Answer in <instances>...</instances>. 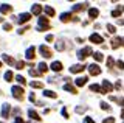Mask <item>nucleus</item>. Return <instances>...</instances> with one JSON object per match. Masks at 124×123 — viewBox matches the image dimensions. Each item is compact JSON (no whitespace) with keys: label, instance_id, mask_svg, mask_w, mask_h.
Returning <instances> with one entry per match:
<instances>
[{"label":"nucleus","instance_id":"79ce46f5","mask_svg":"<svg viewBox=\"0 0 124 123\" xmlns=\"http://www.w3.org/2000/svg\"><path fill=\"white\" fill-rule=\"evenodd\" d=\"M115 87H116V89H119V87H121V81H116L115 83Z\"/></svg>","mask_w":124,"mask_h":123},{"label":"nucleus","instance_id":"ddd939ff","mask_svg":"<svg viewBox=\"0 0 124 123\" xmlns=\"http://www.w3.org/2000/svg\"><path fill=\"white\" fill-rule=\"evenodd\" d=\"M9 111H11V106H9V105H3V107H2V117H3V118H8Z\"/></svg>","mask_w":124,"mask_h":123},{"label":"nucleus","instance_id":"b1692460","mask_svg":"<svg viewBox=\"0 0 124 123\" xmlns=\"http://www.w3.org/2000/svg\"><path fill=\"white\" fill-rule=\"evenodd\" d=\"M30 86H31V87H34V89H40L44 84H42L40 81H31V83H30Z\"/></svg>","mask_w":124,"mask_h":123},{"label":"nucleus","instance_id":"9d476101","mask_svg":"<svg viewBox=\"0 0 124 123\" xmlns=\"http://www.w3.org/2000/svg\"><path fill=\"white\" fill-rule=\"evenodd\" d=\"M30 19H31V14H28V13H22L20 16H19L17 20H19V24H25V22H28Z\"/></svg>","mask_w":124,"mask_h":123},{"label":"nucleus","instance_id":"6e6552de","mask_svg":"<svg viewBox=\"0 0 124 123\" xmlns=\"http://www.w3.org/2000/svg\"><path fill=\"white\" fill-rule=\"evenodd\" d=\"M88 72H90V75H99L101 73V69H99V66L98 64H92V66H88Z\"/></svg>","mask_w":124,"mask_h":123},{"label":"nucleus","instance_id":"4468645a","mask_svg":"<svg viewBox=\"0 0 124 123\" xmlns=\"http://www.w3.org/2000/svg\"><path fill=\"white\" fill-rule=\"evenodd\" d=\"M87 76H79V78L76 79V86L78 87H82V86H85V84H87Z\"/></svg>","mask_w":124,"mask_h":123},{"label":"nucleus","instance_id":"f257e3e1","mask_svg":"<svg viewBox=\"0 0 124 123\" xmlns=\"http://www.w3.org/2000/svg\"><path fill=\"white\" fill-rule=\"evenodd\" d=\"M11 92H13V95H14L16 100H22V98H23V87H20V86H14L13 89H11Z\"/></svg>","mask_w":124,"mask_h":123},{"label":"nucleus","instance_id":"ea45409f","mask_svg":"<svg viewBox=\"0 0 124 123\" xmlns=\"http://www.w3.org/2000/svg\"><path fill=\"white\" fill-rule=\"evenodd\" d=\"M85 123H96L95 120H92L90 117H85Z\"/></svg>","mask_w":124,"mask_h":123},{"label":"nucleus","instance_id":"37998d69","mask_svg":"<svg viewBox=\"0 0 124 123\" xmlns=\"http://www.w3.org/2000/svg\"><path fill=\"white\" fill-rule=\"evenodd\" d=\"M30 100H31V101H34V100H36V95H34V94H30Z\"/></svg>","mask_w":124,"mask_h":123},{"label":"nucleus","instance_id":"6ab92c4d","mask_svg":"<svg viewBox=\"0 0 124 123\" xmlns=\"http://www.w3.org/2000/svg\"><path fill=\"white\" fill-rule=\"evenodd\" d=\"M71 19H73L71 13H64V14H61V20H62V22H70Z\"/></svg>","mask_w":124,"mask_h":123},{"label":"nucleus","instance_id":"dca6fc26","mask_svg":"<svg viewBox=\"0 0 124 123\" xmlns=\"http://www.w3.org/2000/svg\"><path fill=\"white\" fill-rule=\"evenodd\" d=\"M119 45H123V37H115L112 41V48H118Z\"/></svg>","mask_w":124,"mask_h":123},{"label":"nucleus","instance_id":"7ed1b4c3","mask_svg":"<svg viewBox=\"0 0 124 123\" xmlns=\"http://www.w3.org/2000/svg\"><path fill=\"white\" fill-rule=\"evenodd\" d=\"M39 52H40V55L44 58H51L53 56V52L46 47V45H40V47H39Z\"/></svg>","mask_w":124,"mask_h":123},{"label":"nucleus","instance_id":"aec40b11","mask_svg":"<svg viewBox=\"0 0 124 123\" xmlns=\"http://www.w3.org/2000/svg\"><path fill=\"white\" fill-rule=\"evenodd\" d=\"M123 11H124V6H118L116 9H113V11H112V16H113V17H119V16H121V13H123Z\"/></svg>","mask_w":124,"mask_h":123},{"label":"nucleus","instance_id":"bb28decb","mask_svg":"<svg viewBox=\"0 0 124 123\" xmlns=\"http://www.w3.org/2000/svg\"><path fill=\"white\" fill-rule=\"evenodd\" d=\"M90 90L92 92H98V94H102V90H101V87L98 86V84H92V86H90Z\"/></svg>","mask_w":124,"mask_h":123},{"label":"nucleus","instance_id":"c9c22d12","mask_svg":"<svg viewBox=\"0 0 124 123\" xmlns=\"http://www.w3.org/2000/svg\"><path fill=\"white\" fill-rule=\"evenodd\" d=\"M116 66H118L119 70H123V69H124V62H123V61H118V62H116Z\"/></svg>","mask_w":124,"mask_h":123},{"label":"nucleus","instance_id":"4c0bfd02","mask_svg":"<svg viewBox=\"0 0 124 123\" xmlns=\"http://www.w3.org/2000/svg\"><path fill=\"white\" fill-rule=\"evenodd\" d=\"M62 117H64V118H68V112H67V109H65V107L62 109Z\"/></svg>","mask_w":124,"mask_h":123},{"label":"nucleus","instance_id":"393cba45","mask_svg":"<svg viewBox=\"0 0 124 123\" xmlns=\"http://www.w3.org/2000/svg\"><path fill=\"white\" fill-rule=\"evenodd\" d=\"M92 55H93V58H95V59H96V61H98V62H99V61H102V59H104V56H102V53H101V52H96V53H92Z\"/></svg>","mask_w":124,"mask_h":123},{"label":"nucleus","instance_id":"58836bf2","mask_svg":"<svg viewBox=\"0 0 124 123\" xmlns=\"http://www.w3.org/2000/svg\"><path fill=\"white\" fill-rule=\"evenodd\" d=\"M16 66H17L16 69H23V66H25V62H22V61H20V62H17Z\"/></svg>","mask_w":124,"mask_h":123},{"label":"nucleus","instance_id":"39448f33","mask_svg":"<svg viewBox=\"0 0 124 123\" xmlns=\"http://www.w3.org/2000/svg\"><path fill=\"white\" fill-rule=\"evenodd\" d=\"M87 69V66H81V64H75V66H71L70 67V73H79V72H82V70H85Z\"/></svg>","mask_w":124,"mask_h":123},{"label":"nucleus","instance_id":"a211bd4d","mask_svg":"<svg viewBox=\"0 0 124 123\" xmlns=\"http://www.w3.org/2000/svg\"><path fill=\"white\" fill-rule=\"evenodd\" d=\"M88 16H90V19H96L99 16V11L96 8H90V9H88Z\"/></svg>","mask_w":124,"mask_h":123},{"label":"nucleus","instance_id":"7c9ffc66","mask_svg":"<svg viewBox=\"0 0 124 123\" xmlns=\"http://www.w3.org/2000/svg\"><path fill=\"white\" fill-rule=\"evenodd\" d=\"M102 123H115V118L113 117H108V118H104Z\"/></svg>","mask_w":124,"mask_h":123},{"label":"nucleus","instance_id":"1a4fd4ad","mask_svg":"<svg viewBox=\"0 0 124 123\" xmlns=\"http://www.w3.org/2000/svg\"><path fill=\"white\" fill-rule=\"evenodd\" d=\"M87 5H88V3H76V5L71 8V11H73V13H79V11H84L85 8H87Z\"/></svg>","mask_w":124,"mask_h":123},{"label":"nucleus","instance_id":"f3484780","mask_svg":"<svg viewBox=\"0 0 124 123\" xmlns=\"http://www.w3.org/2000/svg\"><path fill=\"white\" fill-rule=\"evenodd\" d=\"M28 115H30V118H31V120H40V117H39V114L36 112V111H33V109H30L28 111Z\"/></svg>","mask_w":124,"mask_h":123},{"label":"nucleus","instance_id":"49530a36","mask_svg":"<svg viewBox=\"0 0 124 123\" xmlns=\"http://www.w3.org/2000/svg\"><path fill=\"white\" fill-rule=\"evenodd\" d=\"M123 45H124V37H123Z\"/></svg>","mask_w":124,"mask_h":123},{"label":"nucleus","instance_id":"a18cd8bd","mask_svg":"<svg viewBox=\"0 0 124 123\" xmlns=\"http://www.w3.org/2000/svg\"><path fill=\"white\" fill-rule=\"evenodd\" d=\"M121 118H124V109H123V112H121Z\"/></svg>","mask_w":124,"mask_h":123},{"label":"nucleus","instance_id":"2eb2a0df","mask_svg":"<svg viewBox=\"0 0 124 123\" xmlns=\"http://www.w3.org/2000/svg\"><path fill=\"white\" fill-rule=\"evenodd\" d=\"M0 11H2V14H8L13 11V6L11 5H6V3H3L2 6H0Z\"/></svg>","mask_w":124,"mask_h":123},{"label":"nucleus","instance_id":"20e7f679","mask_svg":"<svg viewBox=\"0 0 124 123\" xmlns=\"http://www.w3.org/2000/svg\"><path fill=\"white\" fill-rule=\"evenodd\" d=\"M101 90H102V94H108V92L113 90V86L110 84V81L104 79V81H102V87H101Z\"/></svg>","mask_w":124,"mask_h":123},{"label":"nucleus","instance_id":"09e8293b","mask_svg":"<svg viewBox=\"0 0 124 123\" xmlns=\"http://www.w3.org/2000/svg\"><path fill=\"white\" fill-rule=\"evenodd\" d=\"M0 123H2V122H0Z\"/></svg>","mask_w":124,"mask_h":123},{"label":"nucleus","instance_id":"2f4dec72","mask_svg":"<svg viewBox=\"0 0 124 123\" xmlns=\"http://www.w3.org/2000/svg\"><path fill=\"white\" fill-rule=\"evenodd\" d=\"M16 79H17V81L20 83V84H25V78H23V76H20V75H17V76H16Z\"/></svg>","mask_w":124,"mask_h":123},{"label":"nucleus","instance_id":"72a5a7b5","mask_svg":"<svg viewBox=\"0 0 124 123\" xmlns=\"http://www.w3.org/2000/svg\"><path fill=\"white\" fill-rule=\"evenodd\" d=\"M11 28H13V25H11V24H5V25H3V30H5V31H9Z\"/></svg>","mask_w":124,"mask_h":123},{"label":"nucleus","instance_id":"a19ab883","mask_svg":"<svg viewBox=\"0 0 124 123\" xmlns=\"http://www.w3.org/2000/svg\"><path fill=\"white\" fill-rule=\"evenodd\" d=\"M54 39V36H53V34H48V36H46V41H48V42H51Z\"/></svg>","mask_w":124,"mask_h":123},{"label":"nucleus","instance_id":"f704fd0d","mask_svg":"<svg viewBox=\"0 0 124 123\" xmlns=\"http://www.w3.org/2000/svg\"><path fill=\"white\" fill-rule=\"evenodd\" d=\"M101 107H102V109H107V111H110V106H108L107 103H104V101L101 103Z\"/></svg>","mask_w":124,"mask_h":123},{"label":"nucleus","instance_id":"e433bc0d","mask_svg":"<svg viewBox=\"0 0 124 123\" xmlns=\"http://www.w3.org/2000/svg\"><path fill=\"white\" fill-rule=\"evenodd\" d=\"M107 66L108 67H113V59H112V58H107Z\"/></svg>","mask_w":124,"mask_h":123},{"label":"nucleus","instance_id":"412c9836","mask_svg":"<svg viewBox=\"0 0 124 123\" xmlns=\"http://www.w3.org/2000/svg\"><path fill=\"white\" fill-rule=\"evenodd\" d=\"M44 97H50V98H56V97H57V94H56V92H53V90H44Z\"/></svg>","mask_w":124,"mask_h":123},{"label":"nucleus","instance_id":"473e14b6","mask_svg":"<svg viewBox=\"0 0 124 123\" xmlns=\"http://www.w3.org/2000/svg\"><path fill=\"white\" fill-rule=\"evenodd\" d=\"M30 75H31V76H39L40 73H39L37 70H34V69H31V70H30Z\"/></svg>","mask_w":124,"mask_h":123},{"label":"nucleus","instance_id":"c85d7f7f","mask_svg":"<svg viewBox=\"0 0 124 123\" xmlns=\"http://www.w3.org/2000/svg\"><path fill=\"white\" fill-rule=\"evenodd\" d=\"M3 59H5L8 64H14V59H13V58H9V56H6V55H3Z\"/></svg>","mask_w":124,"mask_h":123},{"label":"nucleus","instance_id":"c756f323","mask_svg":"<svg viewBox=\"0 0 124 123\" xmlns=\"http://www.w3.org/2000/svg\"><path fill=\"white\" fill-rule=\"evenodd\" d=\"M107 30H108V33H115L116 31V28L112 24H107Z\"/></svg>","mask_w":124,"mask_h":123},{"label":"nucleus","instance_id":"4be33fe9","mask_svg":"<svg viewBox=\"0 0 124 123\" xmlns=\"http://www.w3.org/2000/svg\"><path fill=\"white\" fill-rule=\"evenodd\" d=\"M64 89H65V90H68V92H71V94H78V89H76V87H73L71 84H65Z\"/></svg>","mask_w":124,"mask_h":123},{"label":"nucleus","instance_id":"423d86ee","mask_svg":"<svg viewBox=\"0 0 124 123\" xmlns=\"http://www.w3.org/2000/svg\"><path fill=\"white\" fill-rule=\"evenodd\" d=\"M42 9H44V6H42L40 3H34V5L31 6V14H34V16H39Z\"/></svg>","mask_w":124,"mask_h":123},{"label":"nucleus","instance_id":"f03ea898","mask_svg":"<svg viewBox=\"0 0 124 123\" xmlns=\"http://www.w3.org/2000/svg\"><path fill=\"white\" fill-rule=\"evenodd\" d=\"M92 55V48L90 47H85V48H82V50H79L78 52V58H79L81 61H84L87 56H90Z\"/></svg>","mask_w":124,"mask_h":123},{"label":"nucleus","instance_id":"de8ad7c7","mask_svg":"<svg viewBox=\"0 0 124 123\" xmlns=\"http://www.w3.org/2000/svg\"><path fill=\"white\" fill-rule=\"evenodd\" d=\"M0 67H2V62H0Z\"/></svg>","mask_w":124,"mask_h":123},{"label":"nucleus","instance_id":"c03bdc74","mask_svg":"<svg viewBox=\"0 0 124 123\" xmlns=\"http://www.w3.org/2000/svg\"><path fill=\"white\" fill-rule=\"evenodd\" d=\"M16 123H23V120L20 117H16Z\"/></svg>","mask_w":124,"mask_h":123},{"label":"nucleus","instance_id":"5701e85b","mask_svg":"<svg viewBox=\"0 0 124 123\" xmlns=\"http://www.w3.org/2000/svg\"><path fill=\"white\" fill-rule=\"evenodd\" d=\"M46 70H48V66H46V64L45 62H40V64H39V73H44V72H46Z\"/></svg>","mask_w":124,"mask_h":123},{"label":"nucleus","instance_id":"0eeeda50","mask_svg":"<svg viewBox=\"0 0 124 123\" xmlns=\"http://www.w3.org/2000/svg\"><path fill=\"white\" fill-rule=\"evenodd\" d=\"M90 41L93 42V44H102V42H104L102 36H101V34H98V33H93L92 36H90Z\"/></svg>","mask_w":124,"mask_h":123},{"label":"nucleus","instance_id":"9b49d317","mask_svg":"<svg viewBox=\"0 0 124 123\" xmlns=\"http://www.w3.org/2000/svg\"><path fill=\"white\" fill-rule=\"evenodd\" d=\"M34 58H36V48L30 47L26 50V59H34Z\"/></svg>","mask_w":124,"mask_h":123},{"label":"nucleus","instance_id":"f8f14e48","mask_svg":"<svg viewBox=\"0 0 124 123\" xmlns=\"http://www.w3.org/2000/svg\"><path fill=\"white\" fill-rule=\"evenodd\" d=\"M51 70L53 72H61L62 70V62L61 61H54V62L51 64Z\"/></svg>","mask_w":124,"mask_h":123},{"label":"nucleus","instance_id":"cd10ccee","mask_svg":"<svg viewBox=\"0 0 124 123\" xmlns=\"http://www.w3.org/2000/svg\"><path fill=\"white\" fill-rule=\"evenodd\" d=\"M5 81H13V72L11 70L5 72Z\"/></svg>","mask_w":124,"mask_h":123},{"label":"nucleus","instance_id":"a878e982","mask_svg":"<svg viewBox=\"0 0 124 123\" xmlns=\"http://www.w3.org/2000/svg\"><path fill=\"white\" fill-rule=\"evenodd\" d=\"M44 9H45V13L48 14L50 17H53V16H54V9L51 8V6H46V5H45V8H44Z\"/></svg>","mask_w":124,"mask_h":123}]
</instances>
